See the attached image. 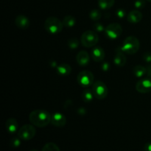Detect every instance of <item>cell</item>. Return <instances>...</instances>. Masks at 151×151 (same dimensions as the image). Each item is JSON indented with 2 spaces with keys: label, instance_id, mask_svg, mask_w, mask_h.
Instances as JSON below:
<instances>
[{
  "label": "cell",
  "instance_id": "1",
  "mask_svg": "<svg viewBox=\"0 0 151 151\" xmlns=\"http://www.w3.org/2000/svg\"><path fill=\"white\" fill-rule=\"evenodd\" d=\"M52 115L45 110H34L29 114V120L32 125L38 128H44L51 123Z\"/></svg>",
  "mask_w": 151,
  "mask_h": 151
},
{
  "label": "cell",
  "instance_id": "2",
  "mask_svg": "<svg viewBox=\"0 0 151 151\" xmlns=\"http://www.w3.org/2000/svg\"><path fill=\"white\" fill-rule=\"evenodd\" d=\"M63 22L55 17H49L44 22V27L48 33L52 35L60 33L63 28Z\"/></svg>",
  "mask_w": 151,
  "mask_h": 151
},
{
  "label": "cell",
  "instance_id": "3",
  "mask_svg": "<svg viewBox=\"0 0 151 151\" xmlns=\"http://www.w3.org/2000/svg\"><path fill=\"white\" fill-rule=\"evenodd\" d=\"M139 46L140 43L138 38L134 36H128L123 41L121 50L127 54L134 55L138 52Z\"/></svg>",
  "mask_w": 151,
  "mask_h": 151
},
{
  "label": "cell",
  "instance_id": "4",
  "mask_svg": "<svg viewBox=\"0 0 151 151\" xmlns=\"http://www.w3.org/2000/svg\"><path fill=\"white\" fill-rule=\"evenodd\" d=\"M81 41L85 47H92L98 43L99 36L94 31L87 30L82 34Z\"/></svg>",
  "mask_w": 151,
  "mask_h": 151
},
{
  "label": "cell",
  "instance_id": "5",
  "mask_svg": "<svg viewBox=\"0 0 151 151\" xmlns=\"http://www.w3.org/2000/svg\"><path fill=\"white\" fill-rule=\"evenodd\" d=\"M36 134V130L32 125H25L18 131V137L22 140L28 141L33 138Z\"/></svg>",
  "mask_w": 151,
  "mask_h": 151
},
{
  "label": "cell",
  "instance_id": "6",
  "mask_svg": "<svg viewBox=\"0 0 151 151\" xmlns=\"http://www.w3.org/2000/svg\"><path fill=\"white\" fill-rule=\"evenodd\" d=\"M105 32H106V35L107 36V38L109 39H116L122 34V26L118 23H111L106 27Z\"/></svg>",
  "mask_w": 151,
  "mask_h": 151
},
{
  "label": "cell",
  "instance_id": "7",
  "mask_svg": "<svg viewBox=\"0 0 151 151\" xmlns=\"http://www.w3.org/2000/svg\"><path fill=\"white\" fill-rule=\"evenodd\" d=\"M92 91L97 99L103 100L108 95V88L103 81H97L93 83Z\"/></svg>",
  "mask_w": 151,
  "mask_h": 151
},
{
  "label": "cell",
  "instance_id": "8",
  "mask_svg": "<svg viewBox=\"0 0 151 151\" xmlns=\"http://www.w3.org/2000/svg\"><path fill=\"white\" fill-rule=\"evenodd\" d=\"M94 75L88 70H84L80 72L78 75V82L81 86L88 87L94 83Z\"/></svg>",
  "mask_w": 151,
  "mask_h": 151
},
{
  "label": "cell",
  "instance_id": "9",
  "mask_svg": "<svg viewBox=\"0 0 151 151\" xmlns=\"http://www.w3.org/2000/svg\"><path fill=\"white\" fill-rule=\"evenodd\" d=\"M51 123L54 126L58 127V128H63L66 125V116L61 113L59 112H55L52 115L51 118Z\"/></svg>",
  "mask_w": 151,
  "mask_h": 151
},
{
  "label": "cell",
  "instance_id": "10",
  "mask_svg": "<svg viewBox=\"0 0 151 151\" xmlns=\"http://www.w3.org/2000/svg\"><path fill=\"white\" fill-rule=\"evenodd\" d=\"M136 89L138 92L149 93L151 91V81L149 79L140 80L136 84Z\"/></svg>",
  "mask_w": 151,
  "mask_h": 151
},
{
  "label": "cell",
  "instance_id": "11",
  "mask_svg": "<svg viewBox=\"0 0 151 151\" xmlns=\"http://www.w3.org/2000/svg\"><path fill=\"white\" fill-rule=\"evenodd\" d=\"M127 58L126 56L125 55V52L122 50L118 49L115 52L114 58V63L116 66H123L126 63Z\"/></svg>",
  "mask_w": 151,
  "mask_h": 151
},
{
  "label": "cell",
  "instance_id": "12",
  "mask_svg": "<svg viewBox=\"0 0 151 151\" xmlns=\"http://www.w3.org/2000/svg\"><path fill=\"white\" fill-rule=\"evenodd\" d=\"M76 60L78 64L81 66H87L89 63L90 57L88 53L85 50L80 51L76 56Z\"/></svg>",
  "mask_w": 151,
  "mask_h": 151
},
{
  "label": "cell",
  "instance_id": "13",
  "mask_svg": "<svg viewBox=\"0 0 151 151\" xmlns=\"http://www.w3.org/2000/svg\"><path fill=\"white\" fill-rule=\"evenodd\" d=\"M105 51L100 47H95L91 51V58L96 62H100L104 60Z\"/></svg>",
  "mask_w": 151,
  "mask_h": 151
},
{
  "label": "cell",
  "instance_id": "14",
  "mask_svg": "<svg viewBox=\"0 0 151 151\" xmlns=\"http://www.w3.org/2000/svg\"><path fill=\"white\" fill-rule=\"evenodd\" d=\"M15 23L18 27L22 29H27L29 26V20L27 16H24V15L18 16L15 19Z\"/></svg>",
  "mask_w": 151,
  "mask_h": 151
},
{
  "label": "cell",
  "instance_id": "15",
  "mask_svg": "<svg viewBox=\"0 0 151 151\" xmlns=\"http://www.w3.org/2000/svg\"><path fill=\"white\" fill-rule=\"evenodd\" d=\"M5 128L8 133L11 134H15L19 128V124H18L17 120L14 118H9L5 122Z\"/></svg>",
  "mask_w": 151,
  "mask_h": 151
},
{
  "label": "cell",
  "instance_id": "16",
  "mask_svg": "<svg viewBox=\"0 0 151 151\" xmlns=\"http://www.w3.org/2000/svg\"><path fill=\"white\" fill-rule=\"evenodd\" d=\"M127 19L129 22L132 24H137L139 23L140 21L142 19V13L137 10H131L129 13H128Z\"/></svg>",
  "mask_w": 151,
  "mask_h": 151
},
{
  "label": "cell",
  "instance_id": "17",
  "mask_svg": "<svg viewBox=\"0 0 151 151\" xmlns=\"http://www.w3.org/2000/svg\"><path fill=\"white\" fill-rule=\"evenodd\" d=\"M57 72L61 76H68L72 72V67L68 63H61L58 66Z\"/></svg>",
  "mask_w": 151,
  "mask_h": 151
},
{
  "label": "cell",
  "instance_id": "18",
  "mask_svg": "<svg viewBox=\"0 0 151 151\" xmlns=\"http://www.w3.org/2000/svg\"><path fill=\"white\" fill-rule=\"evenodd\" d=\"M134 75L137 78H142L147 73V69L142 65H137L133 69Z\"/></svg>",
  "mask_w": 151,
  "mask_h": 151
},
{
  "label": "cell",
  "instance_id": "19",
  "mask_svg": "<svg viewBox=\"0 0 151 151\" xmlns=\"http://www.w3.org/2000/svg\"><path fill=\"white\" fill-rule=\"evenodd\" d=\"M114 3L115 0H98V5L102 10L110 9Z\"/></svg>",
  "mask_w": 151,
  "mask_h": 151
},
{
  "label": "cell",
  "instance_id": "20",
  "mask_svg": "<svg viewBox=\"0 0 151 151\" xmlns=\"http://www.w3.org/2000/svg\"><path fill=\"white\" fill-rule=\"evenodd\" d=\"M75 23H76L75 18L72 16H66L63 19V25L67 28L73 27L75 25Z\"/></svg>",
  "mask_w": 151,
  "mask_h": 151
},
{
  "label": "cell",
  "instance_id": "21",
  "mask_svg": "<svg viewBox=\"0 0 151 151\" xmlns=\"http://www.w3.org/2000/svg\"><path fill=\"white\" fill-rule=\"evenodd\" d=\"M94 97V95L92 90L86 89L82 93V99L85 103H90L91 101H92Z\"/></svg>",
  "mask_w": 151,
  "mask_h": 151
},
{
  "label": "cell",
  "instance_id": "22",
  "mask_svg": "<svg viewBox=\"0 0 151 151\" xmlns=\"http://www.w3.org/2000/svg\"><path fill=\"white\" fill-rule=\"evenodd\" d=\"M41 151H60L58 146L53 142H48L43 147Z\"/></svg>",
  "mask_w": 151,
  "mask_h": 151
},
{
  "label": "cell",
  "instance_id": "23",
  "mask_svg": "<svg viewBox=\"0 0 151 151\" xmlns=\"http://www.w3.org/2000/svg\"><path fill=\"white\" fill-rule=\"evenodd\" d=\"M89 17L93 21H98L101 19V12L97 9L91 10L89 13Z\"/></svg>",
  "mask_w": 151,
  "mask_h": 151
},
{
  "label": "cell",
  "instance_id": "24",
  "mask_svg": "<svg viewBox=\"0 0 151 151\" xmlns=\"http://www.w3.org/2000/svg\"><path fill=\"white\" fill-rule=\"evenodd\" d=\"M68 46L70 49L75 50L79 46V41L77 38H71L68 41Z\"/></svg>",
  "mask_w": 151,
  "mask_h": 151
},
{
  "label": "cell",
  "instance_id": "25",
  "mask_svg": "<svg viewBox=\"0 0 151 151\" xmlns=\"http://www.w3.org/2000/svg\"><path fill=\"white\" fill-rule=\"evenodd\" d=\"M10 145L13 147H19L21 145V139L19 138H13L10 140Z\"/></svg>",
  "mask_w": 151,
  "mask_h": 151
},
{
  "label": "cell",
  "instance_id": "26",
  "mask_svg": "<svg viewBox=\"0 0 151 151\" xmlns=\"http://www.w3.org/2000/svg\"><path fill=\"white\" fill-rule=\"evenodd\" d=\"M134 6L137 9H142L145 6V0H137L134 3Z\"/></svg>",
  "mask_w": 151,
  "mask_h": 151
},
{
  "label": "cell",
  "instance_id": "27",
  "mask_svg": "<svg viewBox=\"0 0 151 151\" xmlns=\"http://www.w3.org/2000/svg\"><path fill=\"white\" fill-rule=\"evenodd\" d=\"M143 60L147 63H151V52H146L143 54Z\"/></svg>",
  "mask_w": 151,
  "mask_h": 151
},
{
  "label": "cell",
  "instance_id": "28",
  "mask_svg": "<svg viewBox=\"0 0 151 151\" xmlns=\"http://www.w3.org/2000/svg\"><path fill=\"white\" fill-rule=\"evenodd\" d=\"M94 28H95L96 30L98 31V32H102V31H103L104 29H106L104 28V27H103V25L100 23L94 24Z\"/></svg>",
  "mask_w": 151,
  "mask_h": 151
},
{
  "label": "cell",
  "instance_id": "29",
  "mask_svg": "<svg viewBox=\"0 0 151 151\" xmlns=\"http://www.w3.org/2000/svg\"><path fill=\"white\" fill-rule=\"evenodd\" d=\"M116 16L119 18H123L125 16V11L122 9H119L116 10Z\"/></svg>",
  "mask_w": 151,
  "mask_h": 151
},
{
  "label": "cell",
  "instance_id": "30",
  "mask_svg": "<svg viewBox=\"0 0 151 151\" xmlns=\"http://www.w3.org/2000/svg\"><path fill=\"white\" fill-rule=\"evenodd\" d=\"M101 68L103 71L106 72V71H108L110 69V64H109V62H104V63L101 65Z\"/></svg>",
  "mask_w": 151,
  "mask_h": 151
},
{
  "label": "cell",
  "instance_id": "31",
  "mask_svg": "<svg viewBox=\"0 0 151 151\" xmlns=\"http://www.w3.org/2000/svg\"><path fill=\"white\" fill-rule=\"evenodd\" d=\"M146 69H147V73L146 74H147L149 78H151V63H149L148 66L146 67Z\"/></svg>",
  "mask_w": 151,
  "mask_h": 151
},
{
  "label": "cell",
  "instance_id": "32",
  "mask_svg": "<svg viewBox=\"0 0 151 151\" xmlns=\"http://www.w3.org/2000/svg\"><path fill=\"white\" fill-rule=\"evenodd\" d=\"M144 150L145 151H151V142L147 143L145 144L144 147Z\"/></svg>",
  "mask_w": 151,
  "mask_h": 151
},
{
  "label": "cell",
  "instance_id": "33",
  "mask_svg": "<svg viewBox=\"0 0 151 151\" xmlns=\"http://www.w3.org/2000/svg\"><path fill=\"white\" fill-rule=\"evenodd\" d=\"M30 151H38V150H35V149H33V150H31Z\"/></svg>",
  "mask_w": 151,
  "mask_h": 151
},
{
  "label": "cell",
  "instance_id": "34",
  "mask_svg": "<svg viewBox=\"0 0 151 151\" xmlns=\"http://www.w3.org/2000/svg\"><path fill=\"white\" fill-rule=\"evenodd\" d=\"M146 1H150V2H151V0H146Z\"/></svg>",
  "mask_w": 151,
  "mask_h": 151
}]
</instances>
